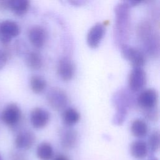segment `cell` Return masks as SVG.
Returning a JSON list of instances; mask_svg holds the SVG:
<instances>
[{
	"label": "cell",
	"instance_id": "6da1fadb",
	"mask_svg": "<svg viewBox=\"0 0 160 160\" xmlns=\"http://www.w3.org/2000/svg\"><path fill=\"white\" fill-rule=\"evenodd\" d=\"M115 22L114 26V38L119 47L126 44L128 39L131 25L130 6L126 1H122L114 8Z\"/></svg>",
	"mask_w": 160,
	"mask_h": 160
},
{
	"label": "cell",
	"instance_id": "7a4b0ae2",
	"mask_svg": "<svg viewBox=\"0 0 160 160\" xmlns=\"http://www.w3.org/2000/svg\"><path fill=\"white\" fill-rule=\"evenodd\" d=\"M137 34L142 42L144 50L151 56L156 57L159 52V34L153 24L148 20L141 21L137 28Z\"/></svg>",
	"mask_w": 160,
	"mask_h": 160
},
{
	"label": "cell",
	"instance_id": "3957f363",
	"mask_svg": "<svg viewBox=\"0 0 160 160\" xmlns=\"http://www.w3.org/2000/svg\"><path fill=\"white\" fill-rule=\"evenodd\" d=\"M47 101L52 109L56 111L64 109L68 103V96L61 88L53 87L47 94Z\"/></svg>",
	"mask_w": 160,
	"mask_h": 160
},
{
	"label": "cell",
	"instance_id": "277c9868",
	"mask_svg": "<svg viewBox=\"0 0 160 160\" xmlns=\"http://www.w3.org/2000/svg\"><path fill=\"white\" fill-rule=\"evenodd\" d=\"M132 102V99L131 94L126 89H124L118 91L112 97V102L116 107L115 114L126 117Z\"/></svg>",
	"mask_w": 160,
	"mask_h": 160
},
{
	"label": "cell",
	"instance_id": "5b68a950",
	"mask_svg": "<svg viewBox=\"0 0 160 160\" xmlns=\"http://www.w3.org/2000/svg\"><path fill=\"white\" fill-rule=\"evenodd\" d=\"M120 48L122 56L131 63L133 68H142L146 62V56L142 50L126 44Z\"/></svg>",
	"mask_w": 160,
	"mask_h": 160
},
{
	"label": "cell",
	"instance_id": "8992f818",
	"mask_svg": "<svg viewBox=\"0 0 160 160\" xmlns=\"http://www.w3.org/2000/svg\"><path fill=\"white\" fill-rule=\"evenodd\" d=\"M158 99V94L156 90L149 88L142 91L139 94L137 98V103L143 112L157 108Z\"/></svg>",
	"mask_w": 160,
	"mask_h": 160
},
{
	"label": "cell",
	"instance_id": "52a82bcc",
	"mask_svg": "<svg viewBox=\"0 0 160 160\" xmlns=\"http://www.w3.org/2000/svg\"><path fill=\"white\" fill-rule=\"evenodd\" d=\"M146 83V74L142 68H133L131 71L128 85L129 90L137 92L141 90Z\"/></svg>",
	"mask_w": 160,
	"mask_h": 160
},
{
	"label": "cell",
	"instance_id": "ba28073f",
	"mask_svg": "<svg viewBox=\"0 0 160 160\" xmlns=\"http://www.w3.org/2000/svg\"><path fill=\"white\" fill-rule=\"evenodd\" d=\"M20 32L18 24L11 20H6L0 23L1 41L4 44H8L12 38L17 36Z\"/></svg>",
	"mask_w": 160,
	"mask_h": 160
},
{
	"label": "cell",
	"instance_id": "9c48e42d",
	"mask_svg": "<svg viewBox=\"0 0 160 160\" xmlns=\"http://www.w3.org/2000/svg\"><path fill=\"white\" fill-rule=\"evenodd\" d=\"M21 111L19 107L14 104L11 103L7 105L1 114V121L8 126H14L21 119Z\"/></svg>",
	"mask_w": 160,
	"mask_h": 160
},
{
	"label": "cell",
	"instance_id": "30bf717a",
	"mask_svg": "<svg viewBox=\"0 0 160 160\" xmlns=\"http://www.w3.org/2000/svg\"><path fill=\"white\" fill-rule=\"evenodd\" d=\"M78 140V132L71 127L66 126L59 132V142L62 148L71 149L75 147Z\"/></svg>",
	"mask_w": 160,
	"mask_h": 160
},
{
	"label": "cell",
	"instance_id": "8fae6325",
	"mask_svg": "<svg viewBox=\"0 0 160 160\" xmlns=\"http://www.w3.org/2000/svg\"><path fill=\"white\" fill-rule=\"evenodd\" d=\"M106 32V27L103 23L97 22L88 31L87 42L89 47L94 48L99 46Z\"/></svg>",
	"mask_w": 160,
	"mask_h": 160
},
{
	"label": "cell",
	"instance_id": "7c38bea8",
	"mask_svg": "<svg viewBox=\"0 0 160 160\" xmlns=\"http://www.w3.org/2000/svg\"><path fill=\"white\" fill-rule=\"evenodd\" d=\"M57 71L59 76L62 80H71L75 73L74 64L69 58L62 57L58 63Z\"/></svg>",
	"mask_w": 160,
	"mask_h": 160
},
{
	"label": "cell",
	"instance_id": "4fadbf2b",
	"mask_svg": "<svg viewBox=\"0 0 160 160\" xmlns=\"http://www.w3.org/2000/svg\"><path fill=\"white\" fill-rule=\"evenodd\" d=\"M50 118L49 112L42 108H35L31 111L30 121L32 126L36 129L44 128L48 123Z\"/></svg>",
	"mask_w": 160,
	"mask_h": 160
},
{
	"label": "cell",
	"instance_id": "5bb4252c",
	"mask_svg": "<svg viewBox=\"0 0 160 160\" xmlns=\"http://www.w3.org/2000/svg\"><path fill=\"white\" fill-rule=\"evenodd\" d=\"M28 38L31 44L35 48H41L47 40L46 31L41 26H34L28 31Z\"/></svg>",
	"mask_w": 160,
	"mask_h": 160
},
{
	"label": "cell",
	"instance_id": "9a60e30c",
	"mask_svg": "<svg viewBox=\"0 0 160 160\" xmlns=\"http://www.w3.org/2000/svg\"><path fill=\"white\" fill-rule=\"evenodd\" d=\"M34 133L28 130H24L19 132L16 136L14 141L16 147L20 150H28L35 142Z\"/></svg>",
	"mask_w": 160,
	"mask_h": 160
},
{
	"label": "cell",
	"instance_id": "2e32d148",
	"mask_svg": "<svg viewBox=\"0 0 160 160\" xmlns=\"http://www.w3.org/2000/svg\"><path fill=\"white\" fill-rule=\"evenodd\" d=\"M129 152L131 156L136 159H144L149 153L146 142L141 139L132 141L130 144Z\"/></svg>",
	"mask_w": 160,
	"mask_h": 160
},
{
	"label": "cell",
	"instance_id": "e0dca14e",
	"mask_svg": "<svg viewBox=\"0 0 160 160\" xmlns=\"http://www.w3.org/2000/svg\"><path fill=\"white\" fill-rule=\"evenodd\" d=\"M36 156L40 160H51L54 157V149L51 144L43 141L36 148Z\"/></svg>",
	"mask_w": 160,
	"mask_h": 160
},
{
	"label": "cell",
	"instance_id": "ac0fdd59",
	"mask_svg": "<svg viewBox=\"0 0 160 160\" xmlns=\"http://www.w3.org/2000/svg\"><path fill=\"white\" fill-rule=\"evenodd\" d=\"M131 131L134 136L138 138H142L148 132V124L143 119H136L131 123Z\"/></svg>",
	"mask_w": 160,
	"mask_h": 160
},
{
	"label": "cell",
	"instance_id": "d6986e66",
	"mask_svg": "<svg viewBox=\"0 0 160 160\" xmlns=\"http://www.w3.org/2000/svg\"><path fill=\"white\" fill-rule=\"evenodd\" d=\"M80 119L79 112L74 108H67L64 109L62 114V121L66 126L71 127L76 124Z\"/></svg>",
	"mask_w": 160,
	"mask_h": 160
},
{
	"label": "cell",
	"instance_id": "ffe728a7",
	"mask_svg": "<svg viewBox=\"0 0 160 160\" xmlns=\"http://www.w3.org/2000/svg\"><path fill=\"white\" fill-rule=\"evenodd\" d=\"M29 1L28 0H9V9L18 16L24 14L29 8Z\"/></svg>",
	"mask_w": 160,
	"mask_h": 160
},
{
	"label": "cell",
	"instance_id": "44dd1931",
	"mask_svg": "<svg viewBox=\"0 0 160 160\" xmlns=\"http://www.w3.org/2000/svg\"><path fill=\"white\" fill-rule=\"evenodd\" d=\"M26 63L27 66L34 70H37L43 65V59L41 55L37 51H30L26 56Z\"/></svg>",
	"mask_w": 160,
	"mask_h": 160
},
{
	"label": "cell",
	"instance_id": "7402d4cb",
	"mask_svg": "<svg viewBox=\"0 0 160 160\" xmlns=\"http://www.w3.org/2000/svg\"><path fill=\"white\" fill-rule=\"evenodd\" d=\"M146 144L149 153L154 154V153L159 151L160 147V134L158 130H154L150 134Z\"/></svg>",
	"mask_w": 160,
	"mask_h": 160
},
{
	"label": "cell",
	"instance_id": "603a6c76",
	"mask_svg": "<svg viewBox=\"0 0 160 160\" xmlns=\"http://www.w3.org/2000/svg\"><path fill=\"white\" fill-rule=\"evenodd\" d=\"M30 87L31 90L35 93L42 92L46 87V81L45 78L39 75H33L30 78Z\"/></svg>",
	"mask_w": 160,
	"mask_h": 160
},
{
	"label": "cell",
	"instance_id": "cb8c5ba5",
	"mask_svg": "<svg viewBox=\"0 0 160 160\" xmlns=\"http://www.w3.org/2000/svg\"><path fill=\"white\" fill-rule=\"evenodd\" d=\"M8 61V55L3 51L0 50V69L4 68Z\"/></svg>",
	"mask_w": 160,
	"mask_h": 160
},
{
	"label": "cell",
	"instance_id": "d4e9b609",
	"mask_svg": "<svg viewBox=\"0 0 160 160\" xmlns=\"http://www.w3.org/2000/svg\"><path fill=\"white\" fill-rule=\"evenodd\" d=\"M9 9V1H0V11Z\"/></svg>",
	"mask_w": 160,
	"mask_h": 160
},
{
	"label": "cell",
	"instance_id": "484cf974",
	"mask_svg": "<svg viewBox=\"0 0 160 160\" xmlns=\"http://www.w3.org/2000/svg\"><path fill=\"white\" fill-rule=\"evenodd\" d=\"M53 160H70V159L64 154H58L54 158Z\"/></svg>",
	"mask_w": 160,
	"mask_h": 160
},
{
	"label": "cell",
	"instance_id": "4316f807",
	"mask_svg": "<svg viewBox=\"0 0 160 160\" xmlns=\"http://www.w3.org/2000/svg\"><path fill=\"white\" fill-rule=\"evenodd\" d=\"M148 160H159L158 158L154 156V154H151V153H148Z\"/></svg>",
	"mask_w": 160,
	"mask_h": 160
},
{
	"label": "cell",
	"instance_id": "83f0119b",
	"mask_svg": "<svg viewBox=\"0 0 160 160\" xmlns=\"http://www.w3.org/2000/svg\"><path fill=\"white\" fill-rule=\"evenodd\" d=\"M0 160H2V157H1V154H0Z\"/></svg>",
	"mask_w": 160,
	"mask_h": 160
}]
</instances>
